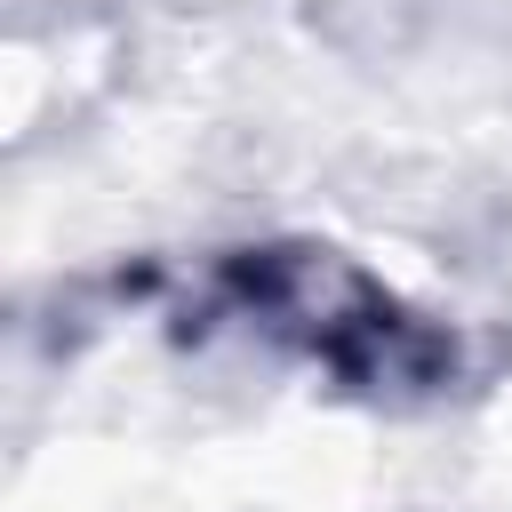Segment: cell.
Returning a JSON list of instances; mask_svg holds the SVG:
<instances>
[{"mask_svg": "<svg viewBox=\"0 0 512 512\" xmlns=\"http://www.w3.org/2000/svg\"><path fill=\"white\" fill-rule=\"evenodd\" d=\"M208 296L264 344L312 360L320 376L368 392V400H432L456 384V336L424 312H408L376 272H360L336 248H240L216 264Z\"/></svg>", "mask_w": 512, "mask_h": 512, "instance_id": "6da1fadb", "label": "cell"}]
</instances>
